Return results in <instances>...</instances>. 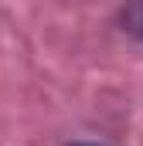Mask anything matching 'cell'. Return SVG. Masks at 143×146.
<instances>
[{"label": "cell", "mask_w": 143, "mask_h": 146, "mask_svg": "<svg viewBox=\"0 0 143 146\" xmlns=\"http://www.w3.org/2000/svg\"><path fill=\"white\" fill-rule=\"evenodd\" d=\"M119 24H123V31L130 37L143 41V0L140 3H126V7L119 10Z\"/></svg>", "instance_id": "cell-1"}, {"label": "cell", "mask_w": 143, "mask_h": 146, "mask_svg": "<svg viewBox=\"0 0 143 146\" xmlns=\"http://www.w3.org/2000/svg\"><path fill=\"white\" fill-rule=\"evenodd\" d=\"M72 146H99V143H72Z\"/></svg>", "instance_id": "cell-2"}]
</instances>
